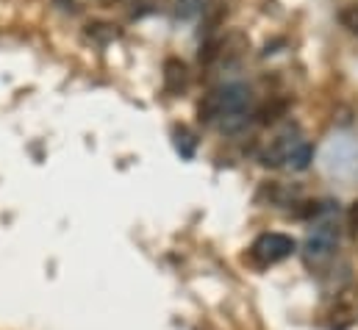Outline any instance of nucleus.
<instances>
[{
	"label": "nucleus",
	"instance_id": "6",
	"mask_svg": "<svg viewBox=\"0 0 358 330\" xmlns=\"http://www.w3.org/2000/svg\"><path fill=\"white\" fill-rule=\"evenodd\" d=\"M314 162V145H308V142H300L297 148H294V153L289 156V162L286 166L289 169H294V172H303V169H308Z\"/></svg>",
	"mask_w": 358,
	"mask_h": 330
},
{
	"label": "nucleus",
	"instance_id": "11",
	"mask_svg": "<svg viewBox=\"0 0 358 330\" xmlns=\"http://www.w3.org/2000/svg\"><path fill=\"white\" fill-rule=\"evenodd\" d=\"M350 228H353V234H358V203L353 206V211H350Z\"/></svg>",
	"mask_w": 358,
	"mask_h": 330
},
{
	"label": "nucleus",
	"instance_id": "5",
	"mask_svg": "<svg viewBox=\"0 0 358 330\" xmlns=\"http://www.w3.org/2000/svg\"><path fill=\"white\" fill-rule=\"evenodd\" d=\"M186 64L178 62V59H167L164 62V86L170 94H180L186 89Z\"/></svg>",
	"mask_w": 358,
	"mask_h": 330
},
{
	"label": "nucleus",
	"instance_id": "8",
	"mask_svg": "<svg viewBox=\"0 0 358 330\" xmlns=\"http://www.w3.org/2000/svg\"><path fill=\"white\" fill-rule=\"evenodd\" d=\"M286 100H272V103H267L262 111H259V122L262 125H269V122H275V120H280L283 114H286Z\"/></svg>",
	"mask_w": 358,
	"mask_h": 330
},
{
	"label": "nucleus",
	"instance_id": "1",
	"mask_svg": "<svg viewBox=\"0 0 358 330\" xmlns=\"http://www.w3.org/2000/svg\"><path fill=\"white\" fill-rule=\"evenodd\" d=\"M248 106H250V89L245 83H225L200 100L197 117L200 122L208 125V122H220L234 114H248Z\"/></svg>",
	"mask_w": 358,
	"mask_h": 330
},
{
	"label": "nucleus",
	"instance_id": "2",
	"mask_svg": "<svg viewBox=\"0 0 358 330\" xmlns=\"http://www.w3.org/2000/svg\"><path fill=\"white\" fill-rule=\"evenodd\" d=\"M297 250V242L286 234H262L253 248H250V255L262 264V266H269V264H278L283 258H289L292 252Z\"/></svg>",
	"mask_w": 358,
	"mask_h": 330
},
{
	"label": "nucleus",
	"instance_id": "7",
	"mask_svg": "<svg viewBox=\"0 0 358 330\" xmlns=\"http://www.w3.org/2000/svg\"><path fill=\"white\" fill-rule=\"evenodd\" d=\"M203 11H206V0H178L176 3V17L183 20V22L200 17Z\"/></svg>",
	"mask_w": 358,
	"mask_h": 330
},
{
	"label": "nucleus",
	"instance_id": "4",
	"mask_svg": "<svg viewBox=\"0 0 358 330\" xmlns=\"http://www.w3.org/2000/svg\"><path fill=\"white\" fill-rule=\"evenodd\" d=\"M303 139L297 136V134H280V136H275L272 139V145H269L267 150L262 153V164L264 166H283L289 162V156L294 153V148L300 145Z\"/></svg>",
	"mask_w": 358,
	"mask_h": 330
},
{
	"label": "nucleus",
	"instance_id": "3",
	"mask_svg": "<svg viewBox=\"0 0 358 330\" xmlns=\"http://www.w3.org/2000/svg\"><path fill=\"white\" fill-rule=\"evenodd\" d=\"M336 245H339V225L331 220L320 222L306 239V258L308 261H325V258H331Z\"/></svg>",
	"mask_w": 358,
	"mask_h": 330
},
{
	"label": "nucleus",
	"instance_id": "10",
	"mask_svg": "<svg viewBox=\"0 0 358 330\" xmlns=\"http://www.w3.org/2000/svg\"><path fill=\"white\" fill-rule=\"evenodd\" d=\"M339 22L350 31V34H358V6H345L339 11Z\"/></svg>",
	"mask_w": 358,
	"mask_h": 330
},
{
	"label": "nucleus",
	"instance_id": "9",
	"mask_svg": "<svg viewBox=\"0 0 358 330\" xmlns=\"http://www.w3.org/2000/svg\"><path fill=\"white\" fill-rule=\"evenodd\" d=\"M176 148L183 159H192L194 156V136L186 131V128H178L176 131Z\"/></svg>",
	"mask_w": 358,
	"mask_h": 330
}]
</instances>
